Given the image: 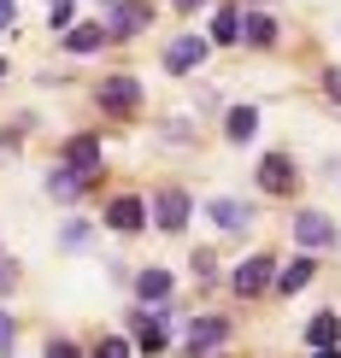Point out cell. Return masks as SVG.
<instances>
[{
	"instance_id": "d6986e66",
	"label": "cell",
	"mask_w": 341,
	"mask_h": 358,
	"mask_svg": "<svg viewBox=\"0 0 341 358\" xmlns=\"http://www.w3.org/2000/svg\"><path fill=\"white\" fill-rule=\"evenodd\" d=\"M171 288H176V282H171V271H159V264H147V271L136 276V294H141V300H171Z\"/></svg>"
},
{
	"instance_id": "44dd1931",
	"label": "cell",
	"mask_w": 341,
	"mask_h": 358,
	"mask_svg": "<svg viewBox=\"0 0 341 358\" xmlns=\"http://www.w3.org/2000/svg\"><path fill=\"white\" fill-rule=\"evenodd\" d=\"M59 241H65V247H83V241H88V223H83V217L65 223V229H59Z\"/></svg>"
},
{
	"instance_id": "484cf974",
	"label": "cell",
	"mask_w": 341,
	"mask_h": 358,
	"mask_svg": "<svg viewBox=\"0 0 341 358\" xmlns=\"http://www.w3.org/2000/svg\"><path fill=\"white\" fill-rule=\"evenodd\" d=\"M0 77H6V59H0Z\"/></svg>"
},
{
	"instance_id": "30bf717a",
	"label": "cell",
	"mask_w": 341,
	"mask_h": 358,
	"mask_svg": "<svg viewBox=\"0 0 341 358\" xmlns=\"http://www.w3.org/2000/svg\"><path fill=\"white\" fill-rule=\"evenodd\" d=\"M153 217H159V229H165V235L188 229V194H183V188H165V194L153 200Z\"/></svg>"
},
{
	"instance_id": "7402d4cb",
	"label": "cell",
	"mask_w": 341,
	"mask_h": 358,
	"mask_svg": "<svg viewBox=\"0 0 341 358\" xmlns=\"http://www.w3.org/2000/svg\"><path fill=\"white\" fill-rule=\"evenodd\" d=\"M12 341H18V323H12V317H6V311H0V352H6V347H12Z\"/></svg>"
},
{
	"instance_id": "d4e9b609",
	"label": "cell",
	"mask_w": 341,
	"mask_h": 358,
	"mask_svg": "<svg viewBox=\"0 0 341 358\" xmlns=\"http://www.w3.org/2000/svg\"><path fill=\"white\" fill-rule=\"evenodd\" d=\"M195 6H206V0H176V12H195Z\"/></svg>"
},
{
	"instance_id": "3957f363",
	"label": "cell",
	"mask_w": 341,
	"mask_h": 358,
	"mask_svg": "<svg viewBox=\"0 0 341 358\" xmlns=\"http://www.w3.org/2000/svg\"><path fill=\"white\" fill-rule=\"evenodd\" d=\"M147 24H153V12H147L141 0H130V6H106V36H112V41H130V36H141Z\"/></svg>"
},
{
	"instance_id": "8992f818",
	"label": "cell",
	"mask_w": 341,
	"mask_h": 358,
	"mask_svg": "<svg viewBox=\"0 0 341 358\" xmlns=\"http://www.w3.org/2000/svg\"><path fill=\"white\" fill-rule=\"evenodd\" d=\"M253 176H259L265 194H294V159H288V153H265Z\"/></svg>"
},
{
	"instance_id": "ac0fdd59",
	"label": "cell",
	"mask_w": 341,
	"mask_h": 358,
	"mask_svg": "<svg viewBox=\"0 0 341 358\" xmlns=\"http://www.w3.org/2000/svg\"><path fill=\"white\" fill-rule=\"evenodd\" d=\"M206 36H212L218 48L242 41V12H235V6H218V12H212V29H206Z\"/></svg>"
},
{
	"instance_id": "7a4b0ae2",
	"label": "cell",
	"mask_w": 341,
	"mask_h": 358,
	"mask_svg": "<svg viewBox=\"0 0 341 358\" xmlns=\"http://www.w3.org/2000/svg\"><path fill=\"white\" fill-rule=\"evenodd\" d=\"M206 53H212V36H171V48H165V71H171V77H188V71H195Z\"/></svg>"
},
{
	"instance_id": "8fae6325",
	"label": "cell",
	"mask_w": 341,
	"mask_h": 358,
	"mask_svg": "<svg viewBox=\"0 0 341 358\" xmlns=\"http://www.w3.org/2000/svg\"><path fill=\"white\" fill-rule=\"evenodd\" d=\"M100 106H106V112H136V106H141V83H136V77H106Z\"/></svg>"
},
{
	"instance_id": "4fadbf2b",
	"label": "cell",
	"mask_w": 341,
	"mask_h": 358,
	"mask_svg": "<svg viewBox=\"0 0 341 358\" xmlns=\"http://www.w3.org/2000/svg\"><path fill=\"white\" fill-rule=\"evenodd\" d=\"M306 347H318V352H335L341 347V317H335V311H318V317L306 323Z\"/></svg>"
},
{
	"instance_id": "ba28073f",
	"label": "cell",
	"mask_w": 341,
	"mask_h": 358,
	"mask_svg": "<svg viewBox=\"0 0 341 358\" xmlns=\"http://www.w3.org/2000/svg\"><path fill=\"white\" fill-rule=\"evenodd\" d=\"M147 223V206L136 200V194H118V200L106 206V229H118V235H136Z\"/></svg>"
},
{
	"instance_id": "9a60e30c",
	"label": "cell",
	"mask_w": 341,
	"mask_h": 358,
	"mask_svg": "<svg viewBox=\"0 0 341 358\" xmlns=\"http://www.w3.org/2000/svg\"><path fill=\"white\" fill-rule=\"evenodd\" d=\"M312 276H318V259H312V252L300 247V259H294L288 271L277 276V294H300V288H306V282H312Z\"/></svg>"
},
{
	"instance_id": "277c9868",
	"label": "cell",
	"mask_w": 341,
	"mask_h": 358,
	"mask_svg": "<svg viewBox=\"0 0 341 358\" xmlns=\"http://www.w3.org/2000/svg\"><path fill=\"white\" fill-rule=\"evenodd\" d=\"M224 341H230V317H212V311H206V317L188 323L183 347H188V352H212V347H224Z\"/></svg>"
},
{
	"instance_id": "52a82bcc",
	"label": "cell",
	"mask_w": 341,
	"mask_h": 358,
	"mask_svg": "<svg viewBox=\"0 0 341 358\" xmlns=\"http://www.w3.org/2000/svg\"><path fill=\"white\" fill-rule=\"evenodd\" d=\"M206 217H212L224 235H242L247 223H253V206H247V200H230V194H218V200L206 206Z\"/></svg>"
},
{
	"instance_id": "5b68a950",
	"label": "cell",
	"mask_w": 341,
	"mask_h": 358,
	"mask_svg": "<svg viewBox=\"0 0 341 358\" xmlns=\"http://www.w3.org/2000/svg\"><path fill=\"white\" fill-rule=\"evenodd\" d=\"M171 341V306H159V311H136V347L141 352H159Z\"/></svg>"
},
{
	"instance_id": "5bb4252c",
	"label": "cell",
	"mask_w": 341,
	"mask_h": 358,
	"mask_svg": "<svg viewBox=\"0 0 341 358\" xmlns=\"http://www.w3.org/2000/svg\"><path fill=\"white\" fill-rule=\"evenodd\" d=\"M106 41H112V36H106V24H77V29L65 36V53H77V59H83V53H100Z\"/></svg>"
},
{
	"instance_id": "603a6c76",
	"label": "cell",
	"mask_w": 341,
	"mask_h": 358,
	"mask_svg": "<svg viewBox=\"0 0 341 358\" xmlns=\"http://www.w3.org/2000/svg\"><path fill=\"white\" fill-rule=\"evenodd\" d=\"M323 94H330V100H341V71H323Z\"/></svg>"
},
{
	"instance_id": "cb8c5ba5",
	"label": "cell",
	"mask_w": 341,
	"mask_h": 358,
	"mask_svg": "<svg viewBox=\"0 0 341 358\" xmlns=\"http://www.w3.org/2000/svg\"><path fill=\"white\" fill-rule=\"evenodd\" d=\"M0 29H12V0H0Z\"/></svg>"
},
{
	"instance_id": "e0dca14e",
	"label": "cell",
	"mask_w": 341,
	"mask_h": 358,
	"mask_svg": "<svg viewBox=\"0 0 341 358\" xmlns=\"http://www.w3.org/2000/svg\"><path fill=\"white\" fill-rule=\"evenodd\" d=\"M83 188H88V176H83V171H71V165L48 171V194H53V200H77Z\"/></svg>"
},
{
	"instance_id": "2e32d148",
	"label": "cell",
	"mask_w": 341,
	"mask_h": 358,
	"mask_svg": "<svg viewBox=\"0 0 341 358\" xmlns=\"http://www.w3.org/2000/svg\"><path fill=\"white\" fill-rule=\"evenodd\" d=\"M224 136H230V141H253V136H259V106H230Z\"/></svg>"
},
{
	"instance_id": "ffe728a7",
	"label": "cell",
	"mask_w": 341,
	"mask_h": 358,
	"mask_svg": "<svg viewBox=\"0 0 341 358\" xmlns=\"http://www.w3.org/2000/svg\"><path fill=\"white\" fill-rule=\"evenodd\" d=\"M242 41H253V48H271V41H277V24L265 18V12H253V18H242Z\"/></svg>"
},
{
	"instance_id": "6da1fadb",
	"label": "cell",
	"mask_w": 341,
	"mask_h": 358,
	"mask_svg": "<svg viewBox=\"0 0 341 358\" xmlns=\"http://www.w3.org/2000/svg\"><path fill=\"white\" fill-rule=\"evenodd\" d=\"M271 282H277V259L271 252H253V259H242V271H235V294H242V300H259Z\"/></svg>"
},
{
	"instance_id": "7c38bea8",
	"label": "cell",
	"mask_w": 341,
	"mask_h": 358,
	"mask_svg": "<svg viewBox=\"0 0 341 358\" xmlns=\"http://www.w3.org/2000/svg\"><path fill=\"white\" fill-rule=\"evenodd\" d=\"M65 165L83 171L88 182H95V176H100V141H95V136H71V141H65Z\"/></svg>"
},
{
	"instance_id": "9c48e42d",
	"label": "cell",
	"mask_w": 341,
	"mask_h": 358,
	"mask_svg": "<svg viewBox=\"0 0 341 358\" xmlns=\"http://www.w3.org/2000/svg\"><path fill=\"white\" fill-rule=\"evenodd\" d=\"M294 241H300L306 252H318V247L335 241V223L323 217V212H300V217H294Z\"/></svg>"
}]
</instances>
